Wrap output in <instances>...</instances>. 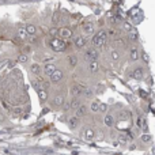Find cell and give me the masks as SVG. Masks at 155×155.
I'll use <instances>...</instances> for the list:
<instances>
[{"label": "cell", "instance_id": "obj_31", "mask_svg": "<svg viewBox=\"0 0 155 155\" xmlns=\"http://www.w3.org/2000/svg\"><path fill=\"white\" fill-rule=\"evenodd\" d=\"M98 110H101V112H105V110H106V105H99Z\"/></svg>", "mask_w": 155, "mask_h": 155}, {"label": "cell", "instance_id": "obj_24", "mask_svg": "<svg viewBox=\"0 0 155 155\" xmlns=\"http://www.w3.org/2000/svg\"><path fill=\"white\" fill-rule=\"evenodd\" d=\"M18 61L19 63H26L27 61V55H21V56L18 57Z\"/></svg>", "mask_w": 155, "mask_h": 155}, {"label": "cell", "instance_id": "obj_11", "mask_svg": "<svg viewBox=\"0 0 155 155\" xmlns=\"http://www.w3.org/2000/svg\"><path fill=\"white\" fill-rule=\"evenodd\" d=\"M88 68H90V71H91V72H97V71H98V68H99V65H98V63H97V61H90Z\"/></svg>", "mask_w": 155, "mask_h": 155}, {"label": "cell", "instance_id": "obj_33", "mask_svg": "<svg viewBox=\"0 0 155 155\" xmlns=\"http://www.w3.org/2000/svg\"><path fill=\"white\" fill-rule=\"evenodd\" d=\"M0 121H1V116H0Z\"/></svg>", "mask_w": 155, "mask_h": 155}, {"label": "cell", "instance_id": "obj_30", "mask_svg": "<svg viewBox=\"0 0 155 155\" xmlns=\"http://www.w3.org/2000/svg\"><path fill=\"white\" fill-rule=\"evenodd\" d=\"M119 139L121 140L123 143H124V142H127V136H124V135H120V137H119Z\"/></svg>", "mask_w": 155, "mask_h": 155}, {"label": "cell", "instance_id": "obj_22", "mask_svg": "<svg viewBox=\"0 0 155 155\" xmlns=\"http://www.w3.org/2000/svg\"><path fill=\"white\" fill-rule=\"evenodd\" d=\"M110 56H112L113 60H119L120 55H119V52H117V51H112V52H110Z\"/></svg>", "mask_w": 155, "mask_h": 155}, {"label": "cell", "instance_id": "obj_3", "mask_svg": "<svg viewBox=\"0 0 155 155\" xmlns=\"http://www.w3.org/2000/svg\"><path fill=\"white\" fill-rule=\"evenodd\" d=\"M97 57H98V52L95 51V49H88V51L84 53V59L88 60V61H95Z\"/></svg>", "mask_w": 155, "mask_h": 155}, {"label": "cell", "instance_id": "obj_9", "mask_svg": "<svg viewBox=\"0 0 155 155\" xmlns=\"http://www.w3.org/2000/svg\"><path fill=\"white\" fill-rule=\"evenodd\" d=\"M132 78H135V79H142L143 78V69L142 68H136L133 72H132Z\"/></svg>", "mask_w": 155, "mask_h": 155}, {"label": "cell", "instance_id": "obj_10", "mask_svg": "<svg viewBox=\"0 0 155 155\" xmlns=\"http://www.w3.org/2000/svg\"><path fill=\"white\" fill-rule=\"evenodd\" d=\"M60 36L63 38H68V37L72 36V31L69 30V29H63V30H60Z\"/></svg>", "mask_w": 155, "mask_h": 155}, {"label": "cell", "instance_id": "obj_17", "mask_svg": "<svg viewBox=\"0 0 155 155\" xmlns=\"http://www.w3.org/2000/svg\"><path fill=\"white\" fill-rule=\"evenodd\" d=\"M129 40H131V41H136V40H137V33L135 30L129 31Z\"/></svg>", "mask_w": 155, "mask_h": 155}, {"label": "cell", "instance_id": "obj_23", "mask_svg": "<svg viewBox=\"0 0 155 155\" xmlns=\"http://www.w3.org/2000/svg\"><path fill=\"white\" fill-rule=\"evenodd\" d=\"M93 136H94V132L91 131V129H87V131H86V139L90 140L91 137H93Z\"/></svg>", "mask_w": 155, "mask_h": 155}, {"label": "cell", "instance_id": "obj_14", "mask_svg": "<svg viewBox=\"0 0 155 155\" xmlns=\"http://www.w3.org/2000/svg\"><path fill=\"white\" fill-rule=\"evenodd\" d=\"M86 112H87V108H86V106H79V109H78V112H76V117L84 116Z\"/></svg>", "mask_w": 155, "mask_h": 155}, {"label": "cell", "instance_id": "obj_7", "mask_svg": "<svg viewBox=\"0 0 155 155\" xmlns=\"http://www.w3.org/2000/svg\"><path fill=\"white\" fill-rule=\"evenodd\" d=\"M44 71H45V73H46V75H49V76H51L52 73L56 71L55 64H46V65H45V68H44Z\"/></svg>", "mask_w": 155, "mask_h": 155}, {"label": "cell", "instance_id": "obj_29", "mask_svg": "<svg viewBox=\"0 0 155 155\" xmlns=\"http://www.w3.org/2000/svg\"><path fill=\"white\" fill-rule=\"evenodd\" d=\"M69 106H71V108H76V106H79V101H73Z\"/></svg>", "mask_w": 155, "mask_h": 155}, {"label": "cell", "instance_id": "obj_19", "mask_svg": "<svg viewBox=\"0 0 155 155\" xmlns=\"http://www.w3.org/2000/svg\"><path fill=\"white\" fill-rule=\"evenodd\" d=\"M18 36L21 37V38H25V37L27 36V34H26V29H25V27H19V29H18Z\"/></svg>", "mask_w": 155, "mask_h": 155}, {"label": "cell", "instance_id": "obj_13", "mask_svg": "<svg viewBox=\"0 0 155 155\" xmlns=\"http://www.w3.org/2000/svg\"><path fill=\"white\" fill-rule=\"evenodd\" d=\"M131 60L132 61H137V59H139V52H137V49H132L131 51Z\"/></svg>", "mask_w": 155, "mask_h": 155}, {"label": "cell", "instance_id": "obj_27", "mask_svg": "<svg viewBox=\"0 0 155 155\" xmlns=\"http://www.w3.org/2000/svg\"><path fill=\"white\" fill-rule=\"evenodd\" d=\"M142 57H143V60H144L146 63L148 61V55H147V53H146V52H144V53H142Z\"/></svg>", "mask_w": 155, "mask_h": 155}, {"label": "cell", "instance_id": "obj_21", "mask_svg": "<svg viewBox=\"0 0 155 155\" xmlns=\"http://www.w3.org/2000/svg\"><path fill=\"white\" fill-rule=\"evenodd\" d=\"M90 109H91L93 112H98L99 103H98V102H93V103H91V106H90Z\"/></svg>", "mask_w": 155, "mask_h": 155}, {"label": "cell", "instance_id": "obj_28", "mask_svg": "<svg viewBox=\"0 0 155 155\" xmlns=\"http://www.w3.org/2000/svg\"><path fill=\"white\" fill-rule=\"evenodd\" d=\"M124 29H125V30H128V31L132 30V27H131V25H129V23H124Z\"/></svg>", "mask_w": 155, "mask_h": 155}, {"label": "cell", "instance_id": "obj_15", "mask_svg": "<svg viewBox=\"0 0 155 155\" xmlns=\"http://www.w3.org/2000/svg\"><path fill=\"white\" fill-rule=\"evenodd\" d=\"M55 103L59 105V106H61L63 103H64V97H63V95H56V97H55Z\"/></svg>", "mask_w": 155, "mask_h": 155}, {"label": "cell", "instance_id": "obj_26", "mask_svg": "<svg viewBox=\"0 0 155 155\" xmlns=\"http://www.w3.org/2000/svg\"><path fill=\"white\" fill-rule=\"evenodd\" d=\"M49 33H51V36H56L57 33H59V30H57V29H51V30H49Z\"/></svg>", "mask_w": 155, "mask_h": 155}, {"label": "cell", "instance_id": "obj_6", "mask_svg": "<svg viewBox=\"0 0 155 155\" xmlns=\"http://www.w3.org/2000/svg\"><path fill=\"white\" fill-rule=\"evenodd\" d=\"M75 45H76V48H83L86 45V40H84L82 36L76 37V38H75Z\"/></svg>", "mask_w": 155, "mask_h": 155}, {"label": "cell", "instance_id": "obj_5", "mask_svg": "<svg viewBox=\"0 0 155 155\" xmlns=\"http://www.w3.org/2000/svg\"><path fill=\"white\" fill-rule=\"evenodd\" d=\"M82 29H83L84 33L90 34V33H93V31H94V25L91 23V22H87V23H84V25L82 26Z\"/></svg>", "mask_w": 155, "mask_h": 155}, {"label": "cell", "instance_id": "obj_2", "mask_svg": "<svg viewBox=\"0 0 155 155\" xmlns=\"http://www.w3.org/2000/svg\"><path fill=\"white\" fill-rule=\"evenodd\" d=\"M105 41H106V31H103V30H101L97 34V36L93 38V45L94 46H102L103 44H105Z\"/></svg>", "mask_w": 155, "mask_h": 155}, {"label": "cell", "instance_id": "obj_32", "mask_svg": "<svg viewBox=\"0 0 155 155\" xmlns=\"http://www.w3.org/2000/svg\"><path fill=\"white\" fill-rule=\"evenodd\" d=\"M150 140H151L150 136H147V135H144V136H143V142H150Z\"/></svg>", "mask_w": 155, "mask_h": 155}, {"label": "cell", "instance_id": "obj_4", "mask_svg": "<svg viewBox=\"0 0 155 155\" xmlns=\"http://www.w3.org/2000/svg\"><path fill=\"white\" fill-rule=\"evenodd\" d=\"M61 79H63V72H61V71H59V69H56V71H55V72L51 75V80L53 83L60 82Z\"/></svg>", "mask_w": 155, "mask_h": 155}, {"label": "cell", "instance_id": "obj_18", "mask_svg": "<svg viewBox=\"0 0 155 155\" xmlns=\"http://www.w3.org/2000/svg\"><path fill=\"white\" fill-rule=\"evenodd\" d=\"M105 124L108 125V127H110V125L113 124V117H112L110 114H108V116L105 117Z\"/></svg>", "mask_w": 155, "mask_h": 155}, {"label": "cell", "instance_id": "obj_12", "mask_svg": "<svg viewBox=\"0 0 155 155\" xmlns=\"http://www.w3.org/2000/svg\"><path fill=\"white\" fill-rule=\"evenodd\" d=\"M30 71L34 75H38V73L41 72V67L38 65V64H31V67H30Z\"/></svg>", "mask_w": 155, "mask_h": 155}, {"label": "cell", "instance_id": "obj_8", "mask_svg": "<svg viewBox=\"0 0 155 155\" xmlns=\"http://www.w3.org/2000/svg\"><path fill=\"white\" fill-rule=\"evenodd\" d=\"M25 29H26V34H27V36H34L37 33L36 26H33V25H27Z\"/></svg>", "mask_w": 155, "mask_h": 155}, {"label": "cell", "instance_id": "obj_1", "mask_svg": "<svg viewBox=\"0 0 155 155\" xmlns=\"http://www.w3.org/2000/svg\"><path fill=\"white\" fill-rule=\"evenodd\" d=\"M51 46H52V49H53L55 52H63V51H65V48H67V44L63 41V40L55 38V40H52Z\"/></svg>", "mask_w": 155, "mask_h": 155}, {"label": "cell", "instance_id": "obj_16", "mask_svg": "<svg viewBox=\"0 0 155 155\" xmlns=\"http://www.w3.org/2000/svg\"><path fill=\"white\" fill-rule=\"evenodd\" d=\"M69 127L71 129H75L78 127V117H73V119L69 120Z\"/></svg>", "mask_w": 155, "mask_h": 155}, {"label": "cell", "instance_id": "obj_25", "mask_svg": "<svg viewBox=\"0 0 155 155\" xmlns=\"http://www.w3.org/2000/svg\"><path fill=\"white\" fill-rule=\"evenodd\" d=\"M76 63H78V59L75 56L69 57V64H71V65H76Z\"/></svg>", "mask_w": 155, "mask_h": 155}, {"label": "cell", "instance_id": "obj_20", "mask_svg": "<svg viewBox=\"0 0 155 155\" xmlns=\"http://www.w3.org/2000/svg\"><path fill=\"white\" fill-rule=\"evenodd\" d=\"M37 91H38V95H40V98H41L42 101H45V99H46V93H45L44 90L40 88V90H37Z\"/></svg>", "mask_w": 155, "mask_h": 155}]
</instances>
